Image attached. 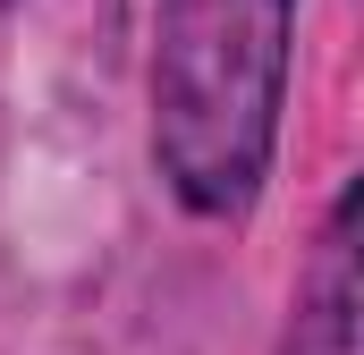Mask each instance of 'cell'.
Instances as JSON below:
<instances>
[{
	"label": "cell",
	"instance_id": "1",
	"mask_svg": "<svg viewBox=\"0 0 364 355\" xmlns=\"http://www.w3.org/2000/svg\"><path fill=\"white\" fill-rule=\"evenodd\" d=\"M288 0H161L153 17V144L195 212H237L272 161Z\"/></svg>",
	"mask_w": 364,
	"mask_h": 355
},
{
	"label": "cell",
	"instance_id": "2",
	"mask_svg": "<svg viewBox=\"0 0 364 355\" xmlns=\"http://www.w3.org/2000/svg\"><path fill=\"white\" fill-rule=\"evenodd\" d=\"M279 355H364V178L339 195V212L314 237Z\"/></svg>",
	"mask_w": 364,
	"mask_h": 355
}]
</instances>
